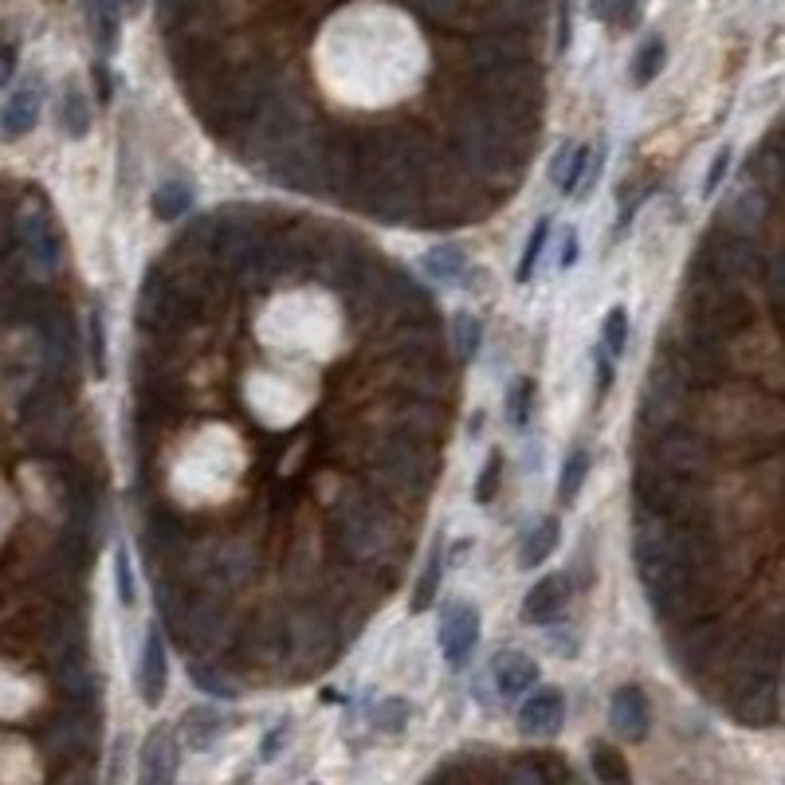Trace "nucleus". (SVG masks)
Returning a JSON list of instances; mask_svg holds the SVG:
<instances>
[{"label":"nucleus","instance_id":"nucleus-3","mask_svg":"<svg viewBox=\"0 0 785 785\" xmlns=\"http://www.w3.org/2000/svg\"><path fill=\"white\" fill-rule=\"evenodd\" d=\"M161 612H166V625L177 637V645L193 656H213L236 640V617H232L228 601L216 589H208V593L166 589Z\"/></svg>","mask_w":785,"mask_h":785},{"label":"nucleus","instance_id":"nucleus-15","mask_svg":"<svg viewBox=\"0 0 785 785\" xmlns=\"http://www.w3.org/2000/svg\"><path fill=\"white\" fill-rule=\"evenodd\" d=\"M17 244L28 256V264L40 267V272H51L59 264V248H63L56 224H51V216L43 208H24L17 216Z\"/></svg>","mask_w":785,"mask_h":785},{"label":"nucleus","instance_id":"nucleus-4","mask_svg":"<svg viewBox=\"0 0 785 785\" xmlns=\"http://www.w3.org/2000/svg\"><path fill=\"white\" fill-rule=\"evenodd\" d=\"M750 323H754V306L746 298V287H735V283L703 272L695 264V272L687 275V323H684L687 331L730 342Z\"/></svg>","mask_w":785,"mask_h":785},{"label":"nucleus","instance_id":"nucleus-39","mask_svg":"<svg viewBox=\"0 0 785 785\" xmlns=\"http://www.w3.org/2000/svg\"><path fill=\"white\" fill-rule=\"evenodd\" d=\"M452 334H455V350H460L463 357H471L475 350H480L483 326H480V318H475V314H455Z\"/></svg>","mask_w":785,"mask_h":785},{"label":"nucleus","instance_id":"nucleus-18","mask_svg":"<svg viewBox=\"0 0 785 785\" xmlns=\"http://www.w3.org/2000/svg\"><path fill=\"white\" fill-rule=\"evenodd\" d=\"M609 723L612 730H617L620 738H628V743H640V738L648 735V723H652V712H648V699L640 687H620L617 695H612L609 703Z\"/></svg>","mask_w":785,"mask_h":785},{"label":"nucleus","instance_id":"nucleus-45","mask_svg":"<svg viewBox=\"0 0 785 785\" xmlns=\"http://www.w3.org/2000/svg\"><path fill=\"white\" fill-rule=\"evenodd\" d=\"M373 719H377L381 730H401L409 723V707L401 699H385L377 707V715H373Z\"/></svg>","mask_w":785,"mask_h":785},{"label":"nucleus","instance_id":"nucleus-47","mask_svg":"<svg viewBox=\"0 0 785 785\" xmlns=\"http://www.w3.org/2000/svg\"><path fill=\"white\" fill-rule=\"evenodd\" d=\"M413 9H421L424 17H432V20H448L452 17V0H409Z\"/></svg>","mask_w":785,"mask_h":785},{"label":"nucleus","instance_id":"nucleus-43","mask_svg":"<svg viewBox=\"0 0 785 785\" xmlns=\"http://www.w3.org/2000/svg\"><path fill=\"white\" fill-rule=\"evenodd\" d=\"M499 475H503V455L491 452V455H488V463H483L480 488H475V499H480L483 507H488L491 499H495V491H499Z\"/></svg>","mask_w":785,"mask_h":785},{"label":"nucleus","instance_id":"nucleus-8","mask_svg":"<svg viewBox=\"0 0 785 785\" xmlns=\"http://www.w3.org/2000/svg\"><path fill=\"white\" fill-rule=\"evenodd\" d=\"M645 463L668 471L676 480H695L703 483L715 468V444L703 436L699 429H687L684 421L668 424V429L652 432V444L645 452Z\"/></svg>","mask_w":785,"mask_h":785},{"label":"nucleus","instance_id":"nucleus-28","mask_svg":"<svg viewBox=\"0 0 785 785\" xmlns=\"http://www.w3.org/2000/svg\"><path fill=\"white\" fill-rule=\"evenodd\" d=\"M56 118H59V130H63L67 138H75V141L87 138V130H91V110H87V95L79 91L75 84L63 87V99H59Z\"/></svg>","mask_w":785,"mask_h":785},{"label":"nucleus","instance_id":"nucleus-11","mask_svg":"<svg viewBox=\"0 0 785 785\" xmlns=\"http://www.w3.org/2000/svg\"><path fill=\"white\" fill-rule=\"evenodd\" d=\"M687 389H719L727 381L730 365H727V342L719 338H707L699 331H687L679 334L676 342H668V354L660 357Z\"/></svg>","mask_w":785,"mask_h":785},{"label":"nucleus","instance_id":"nucleus-12","mask_svg":"<svg viewBox=\"0 0 785 785\" xmlns=\"http://www.w3.org/2000/svg\"><path fill=\"white\" fill-rule=\"evenodd\" d=\"M727 703L743 727H774L782 719V679L777 671H746L727 679Z\"/></svg>","mask_w":785,"mask_h":785},{"label":"nucleus","instance_id":"nucleus-23","mask_svg":"<svg viewBox=\"0 0 785 785\" xmlns=\"http://www.w3.org/2000/svg\"><path fill=\"white\" fill-rule=\"evenodd\" d=\"M36 122H40V91H36V87H20V91L4 102V110H0V138L4 141L28 138V134L36 130Z\"/></svg>","mask_w":785,"mask_h":785},{"label":"nucleus","instance_id":"nucleus-25","mask_svg":"<svg viewBox=\"0 0 785 785\" xmlns=\"http://www.w3.org/2000/svg\"><path fill=\"white\" fill-rule=\"evenodd\" d=\"M224 730H228V719H224L220 712H213V707H193V712L181 715V735H185V743H189L193 750L213 746Z\"/></svg>","mask_w":785,"mask_h":785},{"label":"nucleus","instance_id":"nucleus-10","mask_svg":"<svg viewBox=\"0 0 785 785\" xmlns=\"http://www.w3.org/2000/svg\"><path fill=\"white\" fill-rule=\"evenodd\" d=\"M679 637L671 640V652H676L679 668L695 679H712V676H727L730 652H735V637L727 632V625L719 620H687V625H676Z\"/></svg>","mask_w":785,"mask_h":785},{"label":"nucleus","instance_id":"nucleus-2","mask_svg":"<svg viewBox=\"0 0 785 785\" xmlns=\"http://www.w3.org/2000/svg\"><path fill=\"white\" fill-rule=\"evenodd\" d=\"M331 546L342 562L357 570L385 566L398 550V530L389 511L370 495H342L331 511Z\"/></svg>","mask_w":785,"mask_h":785},{"label":"nucleus","instance_id":"nucleus-31","mask_svg":"<svg viewBox=\"0 0 785 785\" xmlns=\"http://www.w3.org/2000/svg\"><path fill=\"white\" fill-rule=\"evenodd\" d=\"M468 272V256H463L455 244H444V248H432L424 256V275L436 283H455L460 275Z\"/></svg>","mask_w":785,"mask_h":785},{"label":"nucleus","instance_id":"nucleus-16","mask_svg":"<svg viewBox=\"0 0 785 785\" xmlns=\"http://www.w3.org/2000/svg\"><path fill=\"white\" fill-rule=\"evenodd\" d=\"M244 656L252 664H264V668H283L291 664V625L287 612H275V617H264L248 628L244 637Z\"/></svg>","mask_w":785,"mask_h":785},{"label":"nucleus","instance_id":"nucleus-7","mask_svg":"<svg viewBox=\"0 0 785 785\" xmlns=\"http://www.w3.org/2000/svg\"><path fill=\"white\" fill-rule=\"evenodd\" d=\"M200 314V303L189 295L177 272L166 267H154L141 283L138 295V326L154 338H169V334H181L185 326Z\"/></svg>","mask_w":785,"mask_h":785},{"label":"nucleus","instance_id":"nucleus-52","mask_svg":"<svg viewBox=\"0 0 785 785\" xmlns=\"http://www.w3.org/2000/svg\"><path fill=\"white\" fill-rule=\"evenodd\" d=\"M138 4L141 0H118V9H126V12H138Z\"/></svg>","mask_w":785,"mask_h":785},{"label":"nucleus","instance_id":"nucleus-44","mask_svg":"<svg viewBox=\"0 0 785 785\" xmlns=\"http://www.w3.org/2000/svg\"><path fill=\"white\" fill-rule=\"evenodd\" d=\"M91 362H95V377H107V323L102 314H91Z\"/></svg>","mask_w":785,"mask_h":785},{"label":"nucleus","instance_id":"nucleus-37","mask_svg":"<svg viewBox=\"0 0 785 785\" xmlns=\"http://www.w3.org/2000/svg\"><path fill=\"white\" fill-rule=\"evenodd\" d=\"M593 17H601L605 24H612V28H628V24H637L640 4L637 0H593Z\"/></svg>","mask_w":785,"mask_h":785},{"label":"nucleus","instance_id":"nucleus-51","mask_svg":"<svg viewBox=\"0 0 785 785\" xmlns=\"http://www.w3.org/2000/svg\"><path fill=\"white\" fill-rule=\"evenodd\" d=\"M157 4H161V12H166V17H174V12H181V9H189L193 0H157Z\"/></svg>","mask_w":785,"mask_h":785},{"label":"nucleus","instance_id":"nucleus-21","mask_svg":"<svg viewBox=\"0 0 785 785\" xmlns=\"http://www.w3.org/2000/svg\"><path fill=\"white\" fill-rule=\"evenodd\" d=\"M546 4L542 0H488L483 9V24L495 32H527L534 36V28L542 24Z\"/></svg>","mask_w":785,"mask_h":785},{"label":"nucleus","instance_id":"nucleus-42","mask_svg":"<svg viewBox=\"0 0 785 785\" xmlns=\"http://www.w3.org/2000/svg\"><path fill=\"white\" fill-rule=\"evenodd\" d=\"M589 157H593V149H589V146H573V149H570V166H566V174H562V181H558V189H562V193H578L581 174H586V166H589Z\"/></svg>","mask_w":785,"mask_h":785},{"label":"nucleus","instance_id":"nucleus-27","mask_svg":"<svg viewBox=\"0 0 785 785\" xmlns=\"http://www.w3.org/2000/svg\"><path fill=\"white\" fill-rule=\"evenodd\" d=\"M558 534H562L558 519H542V522H538V527L530 530V534L522 538V546H519V566H522V570H534V566H542L546 558L555 555Z\"/></svg>","mask_w":785,"mask_h":785},{"label":"nucleus","instance_id":"nucleus-36","mask_svg":"<svg viewBox=\"0 0 785 785\" xmlns=\"http://www.w3.org/2000/svg\"><path fill=\"white\" fill-rule=\"evenodd\" d=\"M546 241H550V216H538L534 232H530V241H527V252H522V259H519V283H530V275H534L538 259H542V252H546Z\"/></svg>","mask_w":785,"mask_h":785},{"label":"nucleus","instance_id":"nucleus-50","mask_svg":"<svg viewBox=\"0 0 785 785\" xmlns=\"http://www.w3.org/2000/svg\"><path fill=\"white\" fill-rule=\"evenodd\" d=\"M570 149H573V146H562V149H558V154H555V166H550V177H555V185L562 181L566 166H570Z\"/></svg>","mask_w":785,"mask_h":785},{"label":"nucleus","instance_id":"nucleus-46","mask_svg":"<svg viewBox=\"0 0 785 785\" xmlns=\"http://www.w3.org/2000/svg\"><path fill=\"white\" fill-rule=\"evenodd\" d=\"M727 169H730V149L723 146L719 154H715L712 169H707V181H703V197H715V193H719V185H723V177H727Z\"/></svg>","mask_w":785,"mask_h":785},{"label":"nucleus","instance_id":"nucleus-19","mask_svg":"<svg viewBox=\"0 0 785 785\" xmlns=\"http://www.w3.org/2000/svg\"><path fill=\"white\" fill-rule=\"evenodd\" d=\"M169 664H166V640L157 632V625L146 632V645H141V668H138V691L146 707H157L161 695H166Z\"/></svg>","mask_w":785,"mask_h":785},{"label":"nucleus","instance_id":"nucleus-35","mask_svg":"<svg viewBox=\"0 0 785 785\" xmlns=\"http://www.w3.org/2000/svg\"><path fill=\"white\" fill-rule=\"evenodd\" d=\"M440 573H444V555H440V546L432 550L429 566L421 573V586H416V597H413V612H424L436 605V589H440Z\"/></svg>","mask_w":785,"mask_h":785},{"label":"nucleus","instance_id":"nucleus-32","mask_svg":"<svg viewBox=\"0 0 785 785\" xmlns=\"http://www.w3.org/2000/svg\"><path fill=\"white\" fill-rule=\"evenodd\" d=\"M589 762H593V774H597V782H605V785H628V762L620 758L617 750H612L609 743H593L589 746Z\"/></svg>","mask_w":785,"mask_h":785},{"label":"nucleus","instance_id":"nucleus-17","mask_svg":"<svg viewBox=\"0 0 785 785\" xmlns=\"http://www.w3.org/2000/svg\"><path fill=\"white\" fill-rule=\"evenodd\" d=\"M566 719V703L558 687H538L527 703L519 707V730L527 738H550L562 730Z\"/></svg>","mask_w":785,"mask_h":785},{"label":"nucleus","instance_id":"nucleus-13","mask_svg":"<svg viewBox=\"0 0 785 785\" xmlns=\"http://www.w3.org/2000/svg\"><path fill=\"white\" fill-rule=\"evenodd\" d=\"M687 405H691V389L668 365L656 362L652 373H648L645 393H640V424H645V432H660L668 424H679L687 416Z\"/></svg>","mask_w":785,"mask_h":785},{"label":"nucleus","instance_id":"nucleus-1","mask_svg":"<svg viewBox=\"0 0 785 785\" xmlns=\"http://www.w3.org/2000/svg\"><path fill=\"white\" fill-rule=\"evenodd\" d=\"M527 134L530 122L503 115L480 99H468L460 115L452 118V149L460 166L480 185L491 189H511L527 161Z\"/></svg>","mask_w":785,"mask_h":785},{"label":"nucleus","instance_id":"nucleus-48","mask_svg":"<svg viewBox=\"0 0 785 785\" xmlns=\"http://www.w3.org/2000/svg\"><path fill=\"white\" fill-rule=\"evenodd\" d=\"M17 75V48L0 43V87H9V79Z\"/></svg>","mask_w":785,"mask_h":785},{"label":"nucleus","instance_id":"nucleus-33","mask_svg":"<svg viewBox=\"0 0 785 785\" xmlns=\"http://www.w3.org/2000/svg\"><path fill=\"white\" fill-rule=\"evenodd\" d=\"M664 59H668V48H664V40H648L645 48L637 51V59H632V84L637 87H648L660 75Z\"/></svg>","mask_w":785,"mask_h":785},{"label":"nucleus","instance_id":"nucleus-6","mask_svg":"<svg viewBox=\"0 0 785 785\" xmlns=\"http://www.w3.org/2000/svg\"><path fill=\"white\" fill-rule=\"evenodd\" d=\"M637 499L640 511L664 514L671 522H684V527H707L712 522V503H707V491L695 480H676L668 471L652 468V463L640 460L637 471Z\"/></svg>","mask_w":785,"mask_h":785},{"label":"nucleus","instance_id":"nucleus-14","mask_svg":"<svg viewBox=\"0 0 785 785\" xmlns=\"http://www.w3.org/2000/svg\"><path fill=\"white\" fill-rule=\"evenodd\" d=\"M475 645H480V612L463 601L448 605L440 617V652H444L448 668H468Z\"/></svg>","mask_w":785,"mask_h":785},{"label":"nucleus","instance_id":"nucleus-20","mask_svg":"<svg viewBox=\"0 0 785 785\" xmlns=\"http://www.w3.org/2000/svg\"><path fill=\"white\" fill-rule=\"evenodd\" d=\"M566 601H570V581L562 573H550L542 578L527 597H522V620L530 625H550L566 612Z\"/></svg>","mask_w":785,"mask_h":785},{"label":"nucleus","instance_id":"nucleus-24","mask_svg":"<svg viewBox=\"0 0 785 785\" xmlns=\"http://www.w3.org/2000/svg\"><path fill=\"white\" fill-rule=\"evenodd\" d=\"M491 676H495L499 695L514 699V695L530 691L538 684V664L527 652H499L495 664H491Z\"/></svg>","mask_w":785,"mask_h":785},{"label":"nucleus","instance_id":"nucleus-9","mask_svg":"<svg viewBox=\"0 0 785 785\" xmlns=\"http://www.w3.org/2000/svg\"><path fill=\"white\" fill-rule=\"evenodd\" d=\"M695 264L703 272L719 275V279L735 283V287H750V283H762V272H766V252L758 248L750 232H735V228H715L699 248V259Z\"/></svg>","mask_w":785,"mask_h":785},{"label":"nucleus","instance_id":"nucleus-5","mask_svg":"<svg viewBox=\"0 0 785 785\" xmlns=\"http://www.w3.org/2000/svg\"><path fill=\"white\" fill-rule=\"evenodd\" d=\"M373 471H377L381 488L401 491V495H424L436 480L440 460L424 436L393 429L373 444Z\"/></svg>","mask_w":785,"mask_h":785},{"label":"nucleus","instance_id":"nucleus-38","mask_svg":"<svg viewBox=\"0 0 785 785\" xmlns=\"http://www.w3.org/2000/svg\"><path fill=\"white\" fill-rule=\"evenodd\" d=\"M601 346L609 350L612 357L625 354V346H628V311H625V306H612V311H609V318H605Z\"/></svg>","mask_w":785,"mask_h":785},{"label":"nucleus","instance_id":"nucleus-26","mask_svg":"<svg viewBox=\"0 0 785 785\" xmlns=\"http://www.w3.org/2000/svg\"><path fill=\"white\" fill-rule=\"evenodd\" d=\"M87 20H91V36L99 43V51L110 56L118 48V24H122L118 0H87Z\"/></svg>","mask_w":785,"mask_h":785},{"label":"nucleus","instance_id":"nucleus-34","mask_svg":"<svg viewBox=\"0 0 785 785\" xmlns=\"http://www.w3.org/2000/svg\"><path fill=\"white\" fill-rule=\"evenodd\" d=\"M586 475H589V452L586 448H578V452H570V460H566V468H562L558 499H562V503H573L578 491H581V483H586Z\"/></svg>","mask_w":785,"mask_h":785},{"label":"nucleus","instance_id":"nucleus-22","mask_svg":"<svg viewBox=\"0 0 785 785\" xmlns=\"http://www.w3.org/2000/svg\"><path fill=\"white\" fill-rule=\"evenodd\" d=\"M138 777L146 785H166L177 777V743L169 730H149L141 743V766Z\"/></svg>","mask_w":785,"mask_h":785},{"label":"nucleus","instance_id":"nucleus-49","mask_svg":"<svg viewBox=\"0 0 785 785\" xmlns=\"http://www.w3.org/2000/svg\"><path fill=\"white\" fill-rule=\"evenodd\" d=\"M562 267H573L578 264V232H566V241H562V259H558Z\"/></svg>","mask_w":785,"mask_h":785},{"label":"nucleus","instance_id":"nucleus-30","mask_svg":"<svg viewBox=\"0 0 785 785\" xmlns=\"http://www.w3.org/2000/svg\"><path fill=\"white\" fill-rule=\"evenodd\" d=\"M189 200H193V185H185V181H166L161 189L154 193L149 208H154L157 220H181V216L189 213Z\"/></svg>","mask_w":785,"mask_h":785},{"label":"nucleus","instance_id":"nucleus-41","mask_svg":"<svg viewBox=\"0 0 785 785\" xmlns=\"http://www.w3.org/2000/svg\"><path fill=\"white\" fill-rule=\"evenodd\" d=\"M115 586H118V601L134 605L138 589H134V570H130V555H126V546H118L115 550Z\"/></svg>","mask_w":785,"mask_h":785},{"label":"nucleus","instance_id":"nucleus-40","mask_svg":"<svg viewBox=\"0 0 785 785\" xmlns=\"http://www.w3.org/2000/svg\"><path fill=\"white\" fill-rule=\"evenodd\" d=\"M530 409H534V381L522 377L519 385L511 389V424L514 429H527Z\"/></svg>","mask_w":785,"mask_h":785},{"label":"nucleus","instance_id":"nucleus-29","mask_svg":"<svg viewBox=\"0 0 785 785\" xmlns=\"http://www.w3.org/2000/svg\"><path fill=\"white\" fill-rule=\"evenodd\" d=\"M189 676L200 691L216 695V699H236V679L228 671H220V660H189Z\"/></svg>","mask_w":785,"mask_h":785}]
</instances>
